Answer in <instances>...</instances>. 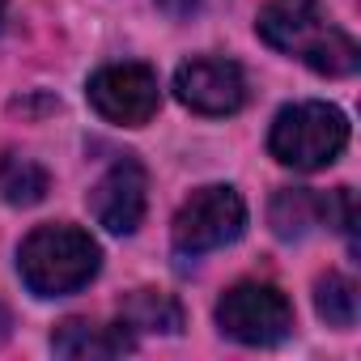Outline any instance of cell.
<instances>
[{
	"label": "cell",
	"mask_w": 361,
	"mask_h": 361,
	"mask_svg": "<svg viewBox=\"0 0 361 361\" xmlns=\"http://www.w3.org/2000/svg\"><path fill=\"white\" fill-rule=\"evenodd\" d=\"M247 230V204L234 188H200L183 200V209L174 213V247L183 255H204L217 251Z\"/></svg>",
	"instance_id": "277c9868"
},
{
	"label": "cell",
	"mask_w": 361,
	"mask_h": 361,
	"mask_svg": "<svg viewBox=\"0 0 361 361\" xmlns=\"http://www.w3.org/2000/svg\"><path fill=\"white\" fill-rule=\"evenodd\" d=\"M302 60H306L319 77H353L357 64H361V51H357V43H353L348 35H340V30L327 26V30L302 51Z\"/></svg>",
	"instance_id": "4fadbf2b"
},
{
	"label": "cell",
	"mask_w": 361,
	"mask_h": 361,
	"mask_svg": "<svg viewBox=\"0 0 361 361\" xmlns=\"http://www.w3.org/2000/svg\"><path fill=\"white\" fill-rule=\"evenodd\" d=\"M145 204H149V178L145 166L132 157L115 161L90 192V213L111 234H136V226L145 221Z\"/></svg>",
	"instance_id": "52a82bcc"
},
{
	"label": "cell",
	"mask_w": 361,
	"mask_h": 361,
	"mask_svg": "<svg viewBox=\"0 0 361 361\" xmlns=\"http://www.w3.org/2000/svg\"><path fill=\"white\" fill-rule=\"evenodd\" d=\"M255 30L268 47H276L285 56H302L327 30V13L319 0H268L259 9Z\"/></svg>",
	"instance_id": "ba28073f"
},
{
	"label": "cell",
	"mask_w": 361,
	"mask_h": 361,
	"mask_svg": "<svg viewBox=\"0 0 361 361\" xmlns=\"http://www.w3.org/2000/svg\"><path fill=\"white\" fill-rule=\"evenodd\" d=\"M348 145V119L340 106L327 102H293L272 119L268 149L276 161L293 170H323Z\"/></svg>",
	"instance_id": "7a4b0ae2"
},
{
	"label": "cell",
	"mask_w": 361,
	"mask_h": 361,
	"mask_svg": "<svg viewBox=\"0 0 361 361\" xmlns=\"http://www.w3.org/2000/svg\"><path fill=\"white\" fill-rule=\"evenodd\" d=\"M102 251L77 226H39L18 247V272L35 298H64L98 276Z\"/></svg>",
	"instance_id": "6da1fadb"
},
{
	"label": "cell",
	"mask_w": 361,
	"mask_h": 361,
	"mask_svg": "<svg viewBox=\"0 0 361 361\" xmlns=\"http://www.w3.org/2000/svg\"><path fill=\"white\" fill-rule=\"evenodd\" d=\"M217 327L238 344H281L293 331V306L276 285L243 281L221 293L217 302Z\"/></svg>",
	"instance_id": "3957f363"
},
{
	"label": "cell",
	"mask_w": 361,
	"mask_h": 361,
	"mask_svg": "<svg viewBox=\"0 0 361 361\" xmlns=\"http://www.w3.org/2000/svg\"><path fill=\"white\" fill-rule=\"evenodd\" d=\"M51 353L56 357H73V361H106V357H123L132 353V336L119 327H102L90 319H68L51 331Z\"/></svg>",
	"instance_id": "30bf717a"
},
{
	"label": "cell",
	"mask_w": 361,
	"mask_h": 361,
	"mask_svg": "<svg viewBox=\"0 0 361 361\" xmlns=\"http://www.w3.org/2000/svg\"><path fill=\"white\" fill-rule=\"evenodd\" d=\"M51 178L47 170L35 161V157H22V153H5L0 157V196H5L13 209H30L47 196Z\"/></svg>",
	"instance_id": "7c38bea8"
},
{
	"label": "cell",
	"mask_w": 361,
	"mask_h": 361,
	"mask_svg": "<svg viewBox=\"0 0 361 361\" xmlns=\"http://www.w3.org/2000/svg\"><path fill=\"white\" fill-rule=\"evenodd\" d=\"M5 9H9V0H0V26H5Z\"/></svg>",
	"instance_id": "e0dca14e"
},
{
	"label": "cell",
	"mask_w": 361,
	"mask_h": 361,
	"mask_svg": "<svg viewBox=\"0 0 361 361\" xmlns=\"http://www.w3.org/2000/svg\"><path fill=\"white\" fill-rule=\"evenodd\" d=\"M90 106L123 128H140L157 115L161 106V90H157V73L145 64H111L98 68L90 77Z\"/></svg>",
	"instance_id": "5b68a950"
},
{
	"label": "cell",
	"mask_w": 361,
	"mask_h": 361,
	"mask_svg": "<svg viewBox=\"0 0 361 361\" xmlns=\"http://www.w3.org/2000/svg\"><path fill=\"white\" fill-rule=\"evenodd\" d=\"M5 336H9V310L0 306V340H5Z\"/></svg>",
	"instance_id": "2e32d148"
},
{
	"label": "cell",
	"mask_w": 361,
	"mask_h": 361,
	"mask_svg": "<svg viewBox=\"0 0 361 361\" xmlns=\"http://www.w3.org/2000/svg\"><path fill=\"white\" fill-rule=\"evenodd\" d=\"M157 9L170 13V18H188V13L200 9V0H157Z\"/></svg>",
	"instance_id": "9a60e30c"
},
{
	"label": "cell",
	"mask_w": 361,
	"mask_h": 361,
	"mask_svg": "<svg viewBox=\"0 0 361 361\" xmlns=\"http://www.w3.org/2000/svg\"><path fill=\"white\" fill-rule=\"evenodd\" d=\"M174 94L196 115H234L247 102V77L226 56H200L174 73Z\"/></svg>",
	"instance_id": "8992f818"
},
{
	"label": "cell",
	"mask_w": 361,
	"mask_h": 361,
	"mask_svg": "<svg viewBox=\"0 0 361 361\" xmlns=\"http://www.w3.org/2000/svg\"><path fill=\"white\" fill-rule=\"evenodd\" d=\"M327 217H331V196H319L310 188H281L268 204V226L285 243L314 234L319 226H327Z\"/></svg>",
	"instance_id": "9c48e42d"
},
{
	"label": "cell",
	"mask_w": 361,
	"mask_h": 361,
	"mask_svg": "<svg viewBox=\"0 0 361 361\" xmlns=\"http://www.w3.org/2000/svg\"><path fill=\"white\" fill-rule=\"evenodd\" d=\"M119 323L128 331H161V336H174L183 327V306H178L170 293L161 289H136L119 302Z\"/></svg>",
	"instance_id": "8fae6325"
},
{
	"label": "cell",
	"mask_w": 361,
	"mask_h": 361,
	"mask_svg": "<svg viewBox=\"0 0 361 361\" xmlns=\"http://www.w3.org/2000/svg\"><path fill=\"white\" fill-rule=\"evenodd\" d=\"M314 310L327 327H353L357 323V285L340 272L319 276L314 285Z\"/></svg>",
	"instance_id": "5bb4252c"
}]
</instances>
